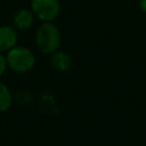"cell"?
Here are the masks:
<instances>
[{"label": "cell", "mask_w": 146, "mask_h": 146, "mask_svg": "<svg viewBox=\"0 0 146 146\" xmlns=\"http://www.w3.org/2000/svg\"><path fill=\"white\" fill-rule=\"evenodd\" d=\"M60 42L59 31L51 22L42 24L36 32V44L44 54H52L56 51Z\"/></svg>", "instance_id": "6da1fadb"}, {"label": "cell", "mask_w": 146, "mask_h": 146, "mask_svg": "<svg viewBox=\"0 0 146 146\" xmlns=\"http://www.w3.org/2000/svg\"><path fill=\"white\" fill-rule=\"evenodd\" d=\"M7 65L16 72L23 73L31 70L35 63V57L33 52L24 47H14L11 48L6 57Z\"/></svg>", "instance_id": "7a4b0ae2"}, {"label": "cell", "mask_w": 146, "mask_h": 146, "mask_svg": "<svg viewBox=\"0 0 146 146\" xmlns=\"http://www.w3.org/2000/svg\"><path fill=\"white\" fill-rule=\"evenodd\" d=\"M31 6L33 14L44 22L52 21L59 13L58 0H32Z\"/></svg>", "instance_id": "3957f363"}, {"label": "cell", "mask_w": 146, "mask_h": 146, "mask_svg": "<svg viewBox=\"0 0 146 146\" xmlns=\"http://www.w3.org/2000/svg\"><path fill=\"white\" fill-rule=\"evenodd\" d=\"M17 43V34L13 27L0 26V51H9Z\"/></svg>", "instance_id": "277c9868"}, {"label": "cell", "mask_w": 146, "mask_h": 146, "mask_svg": "<svg viewBox=\"0 0 146 146\" xmlns=\"http://www.w3.org/2000/svg\"><path fill=\"white\" fill-rule=\"evenodd\" d=\"M34 22V14L31 10L22 9L16 13L14 17V24L18 30H26L33 25Z\"/></svg>", "instance_id": "5b68a950"}, {"label": "cell", "mask_w": 146, "mask_h": 146, "mask_svg": "<svg viewBox=\"0 0 146 146\" xmlns=\"http://www.w3.org/2000/svg\"><path fill=\"white\" fill-rule=\"evenodd\" d=\"M51 66L57 70V71H66L71 66V58L67 54L58 51V52H52L51 58H50Z\"/></svg>", "instance_id": "8992f818"}, {"label": "cell", "mask_w": 146, "mask_h": 146, "mask_svg": "<svg viewBox=\"0 0 146 146\" xmlns=\"http://www.w3.org/2000/svg\"><path fill=\"white\" fill-rule=\"evenodd\" d=\"M11 104V95L6 84L0 82V112L9 108Z\"/></svg>", "instance_id": "52a82bcc"}, {"label": "cell", "mask_w": 146, "mask_h": 146, "mask_svg": "<svg viewBox=\"0 0 146 146\" xmlns=\"http://www.w3.org/2000/svg\"><path fill=\"white\" fill-rule=\"evenodd\" d=\"M6 67H7V60L2 55H0V76L5 73Z\"/></svg>", "instance_id": "ba28073f"}, {"label": "cell", "mask_w": 146, "mask_h": 146, "mask_svg": "<svg viewBox=\"0 0 146 146\" xmlns=\"http://www.w3.org/2000/svg\"><path fill=\"white\" fill-rule=\"evenodd\" d=\"M139 7L143 11L146 13V0H139Z\"/></svg>", "instance_id": "9c48e42d"}]
</instances>
